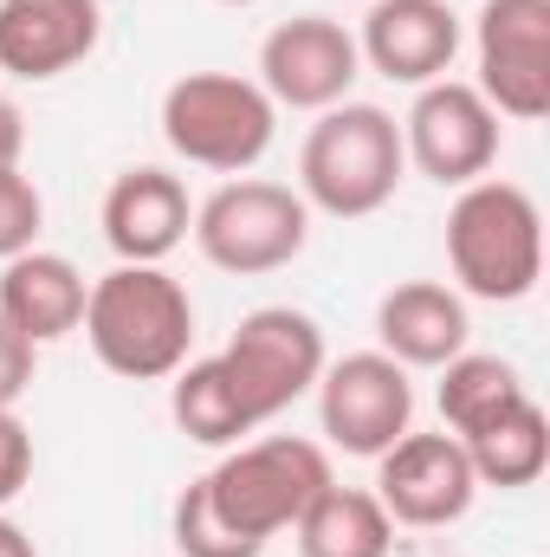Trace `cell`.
Here are the masks:
<instances>
[{
	"mask_svg": "<svg viewBox=\"0 0 550 557\" xmlns=\"http://www.w3.org/2000/svg\"><path fill=\"white\" fill-rule=\"evenodd\" d=\"M91 357L124 376V383H162L188 363L195 344V298L182 278L162 267H111L85 292V324Z\"/></svg>",
	"mask_w": 550,
	"mask_h": 557,
	"instance_id": "cell-1",
	"label": "cell"
},
{
	"mask_svg": "<svg viewBox=\"0 0 550 557\" xmlns=\"http://www.w3.org/2000/svg\"><path fill=\"white\" fill-rule=\"evenodd\" d=\"M447 267L460 278V298L518 305L545 278V214L532 188L479 175L447 208Z\"/></svg>",
	"mask_w": 550,
	"mask_h": 557,
	"instance_id": "cell-2",
	"label": "cell"
},
{
	"mask_svg": "<svg viewBox=\"0 0 550 557\" xmlns=\"http://www.w3.org/2000/svg\"><path fill=\"white\" fill-rule=\"evenodd\" d=\"M402 124L383 104H330L317 111L311 137L298 149V195L304 208L330 221H370L396 201L402 188Z\"/></svg>",
	"mask_w": 550,
	"mask_h": 557,
	"instance_id": "cell-3",
	"label": "cell"
},
{
	"mask_svg": "<svg viewBox=\"0 0 550 557\" xmlns=\"http://www.w3.org/2000/svg\"><path fill=\"white\" fill-rule=\"evenodd\" d=\"M278 137V104L260 78L240 72H188L162 91V143L214 175H247Z\"/></svg>",
	"mask_w": 550,
	"mask_h": 557,
	"instance_id": "cell-4",
	"label": "cell"
},
{
	"mask_svg": "<svg viewBox=\"0 0 550 557\" xmlns=\"http://www.w3.org/2000/svg\"><path fill=\"white\" fill-rule=\"evenodd\" d=\"M330 454L304 434H266V441H240L214 473H201L214 512L253 539V545H273L278 532L298 525V512L330 486Z\"/></svg>",
	"mask_w": 550,
	"mask_h": 557,
	"instance_id": "cell-5",
	"label": "cell"
},
{
	"mask_svg": "<svg viewBox=\"0 0 550 557\" xmlns=\"http://www.w3.org/2000/svg\"><path fill=\"white\" fill-rule=\"evenodd\" d=\"M195 247L208 267L234 278H260V273H278L304 253L311 240V208L298 188L285 182H260V175H234L221 182L201 208H195Z\"/></svg>",
	"mask_w": 550,
	"mask_h": 557,
	"instance_id": "cell-6",
	"label": "cell"
},
{
	"mask_svg": "<svg viewBox=\"0 0 550 557\" xmlns=\"http://www.w3.org/2000/svg\"><path fill=\"white\" fill-rule=\"evenodd\" d=\"M221 363H227V376L240 383L253 421H273V416H285L298 396L317 389V376H324L330 357H324L317 318H304V311H291V305H260V311L240 318V331L227 337Z\"/></svg>",
	"mask_w": 550,
	"mask_h": 557,
	"instance_id": "cell-7",
	"label": "cell"
},
{
	"mask_svg": "<svg viewBox=\"0 0 550 557\" xmlns=\"http://www.w3.org/2000/svg\"><path fill=\"white\" fill-rule=\"evenodd\" d=\"M499 137H505L499 111H492L466 78H434V85H421L414 104H409V117H402V156H409L427 182H440V188H466V182L492 175Z\"/></svg>",
	"mask_w": 550,
	"mask_h": 557,
	"instance_id": "cell-8",
	"label": "cell"
},
{
	"mask_svg": "<svg viewBox=\"0 0 550 557\" xmlns=\"http://www.w3.org/2000/svg\"><path fill=\"white\" fill-rule=\"evenodd\" d=\"M479 52V98L512 117L538 124L550 111V0H486L473 26Z\"/></svg>",
	"mask_w": 550,
	"mask_h": 557,
	"instance_id": "cell-9",
	"label": "cell"
},
{
	"mask_svg": "<svg viewBox=\"0 0 550 557\" xmlns=\"http://www.w3.org/2000/svg\"><path fill=\"white\" fill-rule=\"evenodd\" d=\"M317 421L330 434V447L357 454V460H376L383 447H396L414 421V383L409 370L383 350H357V357H337L324 363L317 376Z\"/></svg>",
	"mask_w": 550,
	"mask_h": 557,
	"instance_id": "cell-10",
	"label": "cell"
},
{
	"mask_svg": "<svg viewBox=\"0 0 550 557\" xmlns=\"http://www.w3.org/2000/svg\"><path fill=\"white\" fill-rule=\"evenodd\" d=\"M363 78L357 33L330 13H291L260 46V91L278 111H330Z\"/></svg>",
	"mask_w": 550,
	"mask_h": 557,
	"instance_id": "cell-11",
	"label": "cell"
},
{
	"mask_svg": "<svg viewBox=\"0 0 550 557\" xmlns=\"http://www.w3.org/2000/svg\"><path fill=\"white\" fill-rule=\"evenodd\" d=\"M383 512L396 525H414V532H434V525H453L473 512L479 499V480H473V460L460 447V434H402L396 447L376 454V486Z\"/></svg>",
	"mask_w": 550,
	"mask_h": 557,
	"instance_id": "cell-12",
	"label": "cell"
},
{
	"mask_svg": "<svg viewBox=\"0 0 550 557\" xmlns=\"http://www.w3.org/2000/svg\"><path fill=\"white\" fill-rule=\"evenodd\" d=\"M357 52L389 85H414L421 91V85L453 72V59H460V13L447 0H376L363 13Z\"/></svg>",
	"mask_w": 550,
	"mask_h": 557,
	"instance_id": "cell-13",
	"label": "cell"
},
{
	"mask_svg": "<svg viewBox=\"0 0 550 557\" xmlns=\"http://www.w3.org/2000/svg\"><path fill=\"white\" fill-rule=\"evenodd\" d=\"M98 0H0V72L26 85L59 78L98 52Z\"/></svg>",
	"mask_w": 550,
	"mask_h": 557,
	"instance_id": "cell-14",
	"label": "cell"
},
{
	"mask_svg": "<svg viewBox=\"0 0 550 557\" xmlns=\"http://www.w3.org/2000/svg\"><path fill=\"white\" fill-rule=\"evenodd\" d=\"M104 247L117 253V267H162L188 227H195V201L182 188V175L168 169H124L104 188Z\"/></svg>",
	"mask_w": 550,
	"mask_h": 557,
	"instance_id": "cell-15",
	"label": "cell"
},
{
	"mask_svg": "<svg viewBox=\"0 0 550 557\" xmlns=\"http://www.w3.org/2000/svg\"><path fill=\"white\" fill-rule=\"evenodd\" d=\"M376 337H383V357H396L402 370H440L466 350L473 318H466V298L453 285L402 278L376 305Z\"/></svg>",
	"mask_w": 550,
	"mask_h": 557,
	"instance_id": "cell-16",
	"label": "cell"
},
{
	"mask_svg": "<svg viewBox=\"0 0 550 557\" xmlns=\"http://www.w3.org/2000/svg\"><path fill=\"white\" fill-rule=\"evenodd\" d=\"M85 273L65 253H20L0 273V318L26 337V344H59L85 324Z\"/></svg>",
	"mask_w": 550,
	"mask_h": 557,
	"instance_id": "cell-17",
	"label": "cell"
},
{
	"mask_svg": "<svg viewBox=\"0 0 550 557\" xmlns=\"http://www.w3.org/2000/svg\"><path fill=\"white\" fill-rule=\"evenodd\" d=\"M291 539H298V557H389L396 552V519L383 512V499L370 486H337L330 480L298 512Z\"/></svg>",
	"mask_w": 550,
	"mask_h": 557,
	"instance_id": "cell-18",
	"label": "cell"
},
{
	"mask_svg": "<svg viewBox=\"0 0 550 557\" xmlns=\"http://www.w3.org/2000/svg\"><path fill=\"white\" fill-rule=\"evenodd\" d=\"M466 460H473V480L479 486H499V493H518V486H538L550 467V421L545 409L525 396L512 403L499 421H486L479 434L460 441Z\"/></svg>",
	"mask_w": 550,
	"mask_h": 557,
	"instance_id": "cell-19",
	"label": "cell"
},
{
	"mask_svg": "<svg viewBox=\"0 0 550 557\" xmlns=\"http://www.w3.org/2000/svg\"><path fill=\"white\" fill-rule=\"evenodd\" d=\"M168 416H175V428H182L188 441H201V447H240V434L260 428L221 357H201V363H182V370H175V383H168Z\"/></svg>",
	"mask_w": 550,
	"mask_h": 557,
	"instance_id": "cell-20",
	"label": "cell"
},
{
	"mask_svg": "<svg viewBox=\"0 0 550 557\" xmlns=\"http://www.w3.org/2000/svg\"><path fill=\"white\" fill-rule=\"evenodd\" d=\"M532 389L518 383V370L492 350H460L453 363H440V421L447 434H479L486 421H499L512 403H525Z\"/></svg>",
	"mask_w": 550,
	"mask_h": 557,
	"instance_id": "cell-21",
	"label": "cell"
},
{
	"mask_svg": "<svg viewBox=\"0 0 550 557\" xmlns=\"http://www.w3.org/2000/svg\"><path fill=\"white\" fill-rule=\"evenodd\" d=\"M168 539H175V552H182V557H260V552H266V545L240 539V532L214 512V499H208V486H201V480H188V486L175 493Z\"/></svg>",
	"mask_w": 550,
	"mask_h": 557,
	"instance_id": "cell-22",
	"label": "cell"
},
{
	"mask_svg": "<svg viewBox=\"0 0 550 557\" xmlns=\"http://www.w3.org/2000/svg\"><path fill=\"white\" fill-rule=\"evenodd\" d=\"M39 227H46V195L33 188V175L0 169V267L20 260V253H33Z\"/></svg>",
	"mask_w": 550,
	"mask_h": 557,
	"instance_id": "cell-23",
	"label": "cell"
},
{
	"mask_svg": "<svg viewBox=\"0 0 550 557\" xmlns=\"http://www.w3.org/2000/svg\"><path fill=\"white\" fill-rule=\"evenodd\" d=\"M33 480V434L13 409H0V506H13Z\"/></svg>",
	"mask_w": 550,
	"mask_h": 557,
	"instance_id": "cell-24",
	"label": "cell"
},
{
	"mask_svg": "<svg viewBox=\"0 0 550 557\" xmlns=\"http://www.w3.org/2000/svg\"><path fill=\"white\" fill-rule=\"evenodd\" d=\"M33 357H39V344H26V337L0 318V409H13V403L33 389Z\"/></svg>",
	"mask_w": 550,
	"mask_h": 557,
	"instance_id": "cell-25",
	"label": "cell"
},
{
	"mask_svg": "<svg viewBox=\"0 0 550 557\" xmlns=\"http://www.w3.org/2000/svg\"><path fill=\"white\" fill-rule=\"evenodd\" d=\"M20 156H26V117L13 98H0V169H20Z\"/></svg>",
	"mask_w": 550,
	"mask_h": 557,
	"instance_id": "cell-26",
	"label": "cell"
},
{
	"mask_svg": "<svg viewBox=\"0 0 550 557\" xmlns=\"http://www.w3.org/2000/svg\"><path fill=\"white\" fill-rule=\"evenodd\" d=\"M0 557H39V552H33V539H26L7 512H0Z\"/></svg>",
	"mask_w": 550,
	"mask_h": 557,
	"instance_id": "cell-27",
	"label": "cell"
},
{
	"mask_svg": "<svg viewBox=\"0 0 550 557\" xmlns=\"http://www.w3.org/2000/svg\"><path fill=\"white\" fill-rule=\"evenodd\" d=\"M221 7H260V0H221Z\"/></svg>",
	"mask_w": 550,
	"mask_h": 557,
	"instance_id": "cell-28",
	"label": "cell"
}]
</instances>
